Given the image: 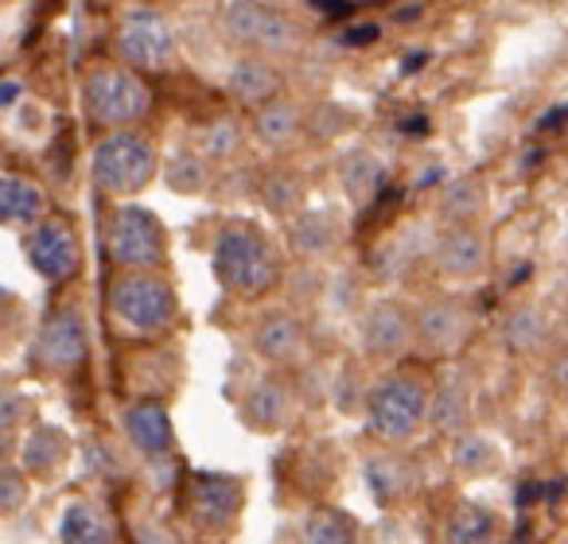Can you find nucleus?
<instances>
[{"label": "nucleus", "instance_id": "1", "mask_svg": "<svg viewBox=\"0 0 568 544\" xmlns=\"http://www.w3.org/2000/svg\"><path fill=\"white\" fill-rule=\"evenodd\" d=\"M214 273L237 296H261L276 285V257L250 226H230L214 242Z\"/></svg>", "mask_w": 568, "mask_h": 544}, {"label": "nucleus", "instance_id": "2", "mask_svg": "<svg viewBox=\"0 0 568 544\" xmlns=\"http://www.w3.org/2000/svg\"><path fill=\"white\" fill-rule=\"evenodd\" d=\"M94 179L110 195H141L156 179V148L136 133H113L94 152Z\"/></svg>", "mask_w": 568, "mask_h": 544}, {"label": "nucleus", "instance_id": "3", "mask_svg": "<svg viewBox=\"0 0 568 544\" xmlns=\"http://www.w3.org/2000/svg\"><path fill=\"white\" fill-rule=\"evenodd\" d=\"M371 432L389 443H405L420 432L428 417V393L417 378H386L371 389Z\"/></svg>", "mask_w": 568, "mask_h": 544}, {"label": "nucleus", "instance_id": "4", "mask_svg": "<svg viewBox=\"0 0 568 544\" xmlns=\"http://www.w3.org/2000/svg\"><path fill=\"white\" fill-rule=\"evenodd\" d=\"M110 308L129 331H164L175 319V292L156 273H125L113 285Z\"/></svg>", "mask_w": 568, "mask_h": 544}, {"label": "nucleus", "instance_id": "5", "mask_svg": "<svg viewBox=\"0 0 568 544\" xmlns=\"http://www.w3.org/2000/svg\"><path fill=\"white\" fill-rule=\"evenodd\" d=\"M82 97H87L90 117L102 121V125H136L152 105L149 86L136 74L121 71V66H98V71H90Z\"/></svg>", "mask_w": 568, "mask_h": 544}, {"label": "nucleus", "instance_id": "6", "mask_svg": "<svg viewBox=\"0 0 568 544\" xmlns=\"http://www.w3.org/2000/svg\"><path fill=\"white\" fill-rule=\"evenodd\" d=\"M110 257L129 273H149L164 260V226L144 206H118L110 218Z\"/></svg>", "mask_w": 568, "mask_h": 544}, {"label": "nucleus", "instance_id": "7", "mask_svg": "<svg viewBox=\"0 0 568 544\" xmlns=\"http://www.w3.org/2000/svg\"><path fill=\"white\" fill-rule=\"evenodd\" d=\"M222 24H226L230 40L250 43V48H265V51H288L301 32L288 17L265 9V4H245V0H234L222 9Z\"/></svg>", "mask_w": 568, "mask_h": 544}, {"label": "nucleus", "instance_id": "8", "mask_svg": "<svg viewBox=\"0 0 568 544\" xmlns=\"http://www.w3.org/2000/svg\"><path fill=\"white\" fill-rule=\"evenodd\" d=\"M242 482L230 479V474H195L187 490V505L191 517L203 528H230L237 521V510H242Z\"/></svg>", "mask_w": 568, "mask_h": 544}, {"label": "nucleus", "instance_id": "9", "mask_svg": "<svg viewBox=\"0 0 568 544\" xmlns=\"http://www.w3.org/2000/svg\"><path fill=\"white\" fill-rule=\"evenodd\" d=\"M28 260L43 280H71L79 273V237L67 222H43L28 242Z\"/></svg>", "mask_w": 568, "mask_h": 544}, {"label": "nucleus", "instance_id": "10", "mask_svg": "<svg viewBox=\"0 0 568 544\" xmlns=\"http://www.w3.org/2000/svg\"><path fill=\"white\" fill-rule=\"evenodd\" d=\"M413 327H417V339L425 342L433 355H456V350L464 347L467 331H471V316H467L464 304H456V300H433L420 308Z\"/></svg>", "mask_w": 568, "mask_h": 544}, {"label": "nucleus", "instance_id": "11", "mask_svg": "<svg viewBox=\"0 0 568 544\" xmlns=\"http://www.w3.org/2000/svg\"><path fill=\"white\" fill-rule=\"evenodd\" d=\"M436 268H440L444 277H479L483 268H487V237L471 226H456L440 237L436 245Z\"/></svg>", "mask_w": 568, "mask_h": 544}, {"label": "nucleus", "instance_id": "12", "mask_svg": "<svg viewBox=\"0 0 568 544\" xmlns=\"http://www.w3.org/2000/svg\"><path fill=\"white\" fill-rule=\"evenodd\" d=\"M40 358L55 370H74L87 358V327H82L79 311H59L48 319L40 335Z\"/></svg>", "mask_w": 568, "mask_h": 544}, {"label": "nucleus", "instance_id": "13", "mask_svg": "<svg viewBox=\"0 0 568 544\" xmlns=\"http://www.w3.org/2000/svg\"><path fill=\"white\" fill-rule=\"evenodd\" d=\"M118 51H121V55H125L133 66H144V71H156V66H164L168 59H172V35H168V28L160 24L156 17L141 12V17H136L133 24H129L125 32H121Z\"/></svg>", "mask_w": 568, "mask_h": 544}, {"label": "nucleus", "instance_id": "14", "mask_svg": "<svg viewBox=\"0 0 568 544\" xmlns=\"http://www.w3.org/2000/svg\"><path fill=\"white\" fill-rule=\"evenodd\" d=\"M409 335H413V319H409V311H405L402 304L382 300V304H374V308L366 311L363 347L371 350V355H402L405 342H409Z\"/></svg>", "mask_w": 568, "mask_h": 544}, {"label": "nucleus", "instance_id": "15", "mask_svg": "<svg viewBox=\"0 0 568 544\" xmlns=\"http://www.w3.org/2000/svg\"><path fill=\"white\" fill-rule=\"evenodd\" d=\"M121 424H125L129 440H133L144 455H168V448H172V420H168L164 404H156V401L129 404Z\"/></svg>", "mask_w": 568, "mask_h": 544}, {"label": "nucleus", "instance_id": "16", "mask_svg": "<svg viewBox=\"0 0 568 544\" xmlns=\"http://www.w3.org/2000/svg\"><path fill=\"white\" fill-rule=\"evenodd\" d=\"M253 342H257V355L265 358V362H296V358L304 355V327L296 316L276 311V316L261 319Z\"/></svg>", "mask_w": 568, "mask_h": 544}, {"label": "nucleus", "instance_id": "17", "mask_svg": "<svg viewBox=\"0 0 568 544\" xmlns=\"http://www.w3.org/2000/svg\"><path fill=\"white\" fill-rule=\"evenodd\" d=\"M245 424L261 428V432H273V428L288 424V412H293V397L276 378H265L245 393Z\"/></svg>", "mask_w": 568, "mask_h": 544}, {"label": "nucleus", "instance_id": "18", "mask_svg": "<svg viewBox=\"0 0 568 544\" xmlns=\"http://www.w3.org/2000/svg\"><path fill=\"white\" fill-rule=\"evenodd\" d=\"M59 541L63 544H110L113 525L98 505L71 502L63 510V521H59Z\"/></svg>", "mask_w": 568, "mask_h": 544}, {"label": "nucleus", "instance_id": "19", "mask_svg": "<svg viewBox=\"0 0 568 544\" xmlns=\"http://www.w3.org/2000/svg\"><path fill=\"white\" fill-rule=\"evenodd\" d=\"M276 86H281V79H276L273 66L261 63V59H242V63L234 66V74H230V94L242 105L276 102Z\"/></svg>", "mask_w": 568, "mask_h": 544}, {"label": "nucleus", "instance_id": "20", "mask_svg": "<svg viewBox=\"0 0 568 544\" xmlns=\"http://www.w3.org/2000/svg\"><path fill=\"white\" fill-rule=\"evenodd\" d=\"M43 214V191L20 175L0 179V222H17V226H36Z\"/></svg>", "mask_w": 568, "mask_h": 544}, {"label": "nucleus", "instance_id": "21", "mask_svg": "<svg viewBox=\"0 0 568 544\" xmlns=\"http://www.w3.org/2000/svg\"><path fill=\"white\" fill-rule=\"evenodd\" d=\"M335 222L332 214L324 211H308L301 214V218L293 222V229H288V242H293V249L301 253V257H324V253L335 249Z\"/></svg>", "mask_w": 568, "mask_h": 544}, {"label": "nucleus", "instance_id": "22", "mask_svg": "<svg viewBox=\"0 0 568 544\" xmlns=\"http://www.w3.org/2000/svg\"><path fill=\"white\" fill-rule=\"evenodd\" d=\"M257 136L265 144H288L296 136V129H301V110H296L293 102H284V97H276V102H268V105H261L257 110Z\"/></svg>", "mask_w": 568, "mask_h": 544}, {"label": "nucleus", "instance_id": "23", "mask_svg": "<svg viewBox=\"0 0 568 544\" xmlns=\"http://www.w3.org/2000/svg\"><path fill=\"white\" fill-rule=\"evenodd\" d=\"M355 517L343 510H312L304 521V544H355Z\"/></svg>", "mask_w": 568, "mask_h": 544}, {"label": "nucleus", "instance_id": "24", "mask_svg": "<svg viewBox=\"0 0 568 544\" xmlns=\"http://www.w3.org/2000/svg\"><path fill=\"white\" fill-rule=\"evenodd\" d=\"M67 459V435L59 428H36L28 435V448H24V466L32 474H51L59 463Z\"/></svg>", "mask_w": 568, "mask_h": 544}, {"label": "nucleus", "instance_id": "25", "mask_svg": "<svg viewBox=\"0 0 568 544\" xmlns=\"http://www.w3.org/2000/svg\"><path fill=\"white\" fill-rule=\"evenodd\" d=\"M382 160L374 156V152H351L347 160H343V183H347V191L355 198H371L374 191H378V183H382Z\"/></svg>", "mask_w": 568, "mask_h": 544}, {"label": "nucleus", "instance_id": "26", "mask_svg": "<svg viewBox=\"0 0 568 544\" xmlns=\"http://www.w3.org/2000/svg\"><path fill=\"white\" fill-rule=\"evenodd\" d=\"M503 335H506V342H510L514 350H534V347H541V342H545V319H541V311H534V308H514L510 319H506V327H503Z\"/></svg>", "mask_w": 568, "mask_h": 544}, {"label": "nucleus", "instance_id": "27", "mask_svg": "<svg viewBox=\"0 0 568 544\" xmlns=\"http://www.w3.org/2000/svg\"><path fill=\"white\" fill-rule=\"evenodd\" d=\"M479 206H483V191H479V183H471V179L452 183V187L440 195V214L452 222H459V226L471 222L475 214H479Z\"/></svg>", "mask_w": 568, "mask_h": 544}, {"label": "nucleus", "instance_id": "28", "mask_svg": "<svg viewBox=\"0 0 568 544\" xmlns=\"http://www.w3.org/2000/svg\"><path fill=\"white\" fill-rule=\"evenodd\" d=\"M495 528L490 513L483 505H464V510L452 517V528H448V541L452 544H483Z\"/></svg>", "mask_w": 568, "mask_h": 544}, {"label": "nucleus", "instance_id": "29", "mask_svg": "<svg viewBox=\"0 0 568 544\" xmlns=\"http://www.w3.org/2000/svg\"><path fill=\"white\" fill-rule=\"evenodd\" d=\"M495 448H490L487 440H479V435H467V440H459V448H456V466L464 474H483V471H490L495 466Z\"/></svg>", "mask_w": 568, "mask_h": 544}, {"label": "nucleus", "instance_id": "30", "mask_svg": "<svg viewBox=\"0 0 568 544\" xmlns=\"http://www.w3.org/2000/svg\"><path fill=\"white\" fill-rule=\"evenodd\" d=\"M464 417H467L464 389H459V386L440 389V397H436V404H433V420H436V428H444V432H456V428L464 424Z\"/></svg>", "mask_w": 568, "mask_h": 544}, {"label": "nucleus", "instance_id": "31", "mask_svg": "<svg viewBox=\"0 0 568 544\" xmlns=\"http://www.w3.org/2000/svg\"><path fill=\"white\" fill-rule=\"evenodd\" d=\"M301 179L296 175H273V179L265 183V203L273 214H288L296 211V203H301Z\"/></svg>", "mask_w": 568, "mask_h": 544}, {"label": "nucleus", "instance_id": "32", "mask_svg": "<svg viewBox=\"0 0 568 544\" xmlns=\"http://www.w3.org/2000/svg\"><path fill=\"white\" fill-rule=\"evenodd\" d=\"M164 179L172 183L175 191L191 195V191H199L206 183V172H203V164H199L195 156H175L172 164L164 167Z\"/></svg>", "mask_w": 568, "mask_h": 544}, {"label": "nucleus", "instance_id": "33", "mask_svg": "<svg viewBox=\"0 0 568 544\" xmlns=\"http://www.w3.org/2000/svg\"><path fill=\"white\" fill-rule=\"evenodd\" d=\"M405 486H409V482H405V471L394 463V459H378V463H371V490L378 497H394V494H402Z\"/></svg>", "mask_w": 568, "mask_h": 544}, {"label": "nucleus", "instance_id": "34", "mask_svg": "<svg viewBox=\"0 0 568 544\" xmlns=\"http://www.w3.org/2000/svg\"><path fill=\"white\" fill-rule=\"evenodd\" d=\"M237 144H242V129L230 117L214 121V125L206 129V152H211V156H234Z\"/></svg>", "mask_w": 568, "mask_h": 544}, {"label": "nucleus", "instance_id": "35", "mask_svg": "<svg viewBox=\"0 0 568 544\" xmlns=\"http://www.w3.org/2000/svg\"><path fill=\"white\" fill-rule=\"evenodd\" d=\"M28 502V479L20 471H0V510L4 513H12V510H20V505Z\"/></svg>", "mask_w": 568, "mask_h": 544}, {"label": "nucleus", "instance_id": "36", "mask_svg": "<svg viewBox=\"0 0 568 544\" xmlns=\"http://www.w3.org/2000/svg\"><path fill=\"white\" fill-rule=\"evenodd\" d=\"M378 35H382L378 24H358V28H351V32L343 35V43H347V48H366V43H374Z\"/></svg>", "mask_w": 568, "mask_h": 544}, {"label": "nucleus", "instance_id": "37", "mask_svg": "<svg viewBox=\"0 0 568 544\" xmlns=\"http://www.w3.org/2000/svg\"><path fill=\"white\" fill-rule=\"evenodd\" d=\"M20 97V82H0V105H12Z\"/></svg>", "mask_w": 568, "mask_h": 544}, {"label": "nucleus", "instance_id": "38", "mask_svg": "<svg viewBox=\"0 0 568 544\" xmlns=\"http://www.w3.org/2000/svg\"><path fill=\"white\" fill-rule=\"evenodd\" d=\"M420 12H425V4H402V9H397L394 17L405 24V20H420Z\"/></svg>", "mask_w": 568, "mask_h": 544}, {"label": "nucleus", "instance_id": "39", "mask_svg": "<svg viewBox=\"0 0 568 544\" xmlns=\"http://www.w3.org/2000/svg\"><path fill=\"white\" fill-rule=\"evenodd\" d=\"M324 17H343V12H351V4H316Z\"/></svg>", "mask_w": 568, "mask_h": 544}, {"label": "nucleus", "instance_id": "40", "mask_svg": "<svg viewBox=\"0 0 568 544\" xmlns=\"http://www.w3.org/2000/svg\"><path fill=\"white\" fill-rule=\"evenodd\" d=\"M557 386H560V393H568V358L557 366Z\"/></svg>", "mask_w": 568, "mask_h": 544}, {"label": "nucleus", "instance_id": "41", "mask_svg": "<svg viewBox=\"0 0 568 544\" xmlns=\"http://www.w3.org/2000/svg\"><path fill=\"white\" fill-rule=\"evenodd\" d=\"M9 448H12V432L9 428H0V455H9Z\"/></svg>", "mask_w": 568, "mask_h": 544}]
</instances>
